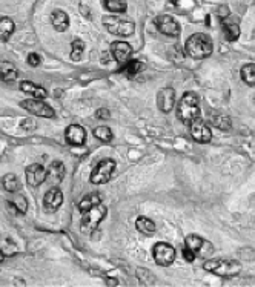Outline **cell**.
<instances>
[{
    "mask_svg": "<svg viewBox=\"0 0 255 287\" xmlns=\"http://www.w3.org/2000/svg\"><path fill=\"white\" fill-rule=\"evenodd\" d=\"M181 254H183V258H185L186 261H189V263H192V261L195 260V254L188 248V246H185L183 251H181Z\"/></svg>",
    "mask_w": 255,
    "mask_h": 287,
    "instance_id": "cell-34",
    "label": "cell"
},
{
    "mask_svg": "<svg viewBox=\"0 0 255 287\" xmlns=\"http://www.w3.org/2000/svg\"><path fill=\"white\" fill-rule=\"evenodd\" d=\"M65 177V166H63V163L60 161H54L49 165V168L46 169V183L51 184L53 187L60 184V181L63 180Z\"/></svg>",
    "mask_w": 255,
    "mask_h": 287,
    "instance_id": "cell-15",
    "label": "cell"
},
{
    "mask_svg": "<svg viewBox=\"0 0 255 287\" xmlns=\"http://www.w3.org/2000/svg\"><path fill=\"white\" fill-rule=\"evenodd\" d=\"M101 201H103V197L100 194H97V192L89 194V195L83 197V200L79 203V209H80V212H85L94 206H98V204H101Z\"/></svg>",
    "mask_w": 255,
    "mask_h": 287,
    "instance_id": "cell-21",
    "label": "cell"
},
{
    "mask_svg": "<svg viewBox=\"0 0 255 287\" xmlns=\"http://www.w3.org/2000/svg\"><path fill=\"white\" fill-rule=\"evenodd\" d=\"M143 69V65H141V62H138V60H129L122 69H120V72L122 74H125L128 78H134L140 71Z\"/></svg>",
    "mask_w": 255,
    "mask_h": 287,
    "instance_id": "cell-24",
    "label": "cell"
},
{
    "mask_svg": "<svg viewBox=\"0 0 255 287\" xmlns=\"http://www.w3.org/2000/svg\"><path fill=\"white\" fill-rule=\"evenodd\" d=\"M105 8L111 13L120 14V13L126 11L128 4H126V0H105Z\"/></svg>",
    "mask_w": 255,
    "mask_h": 287,
    "instance_id": "cell-25",
    "label": "cell"
},
{
    "mask_svg": "<svg viewBox=\"0 0 255 287\" xmlns=\"http://www.w3.org/2000/svg\"><path fill=\"white\" fill-rule=\"evenodd\" d=\"M46 180V171L39 163H34V165L26 168V181L29 186L37 187Z\"/></svg>",
    "mask_w": 255,
    "mask_h": 287,
    "instance_id": "cell-13",
    "label": "cell"
},
{
    "mask_svg": "<svg viewBox=\"0 0 255 287\" xmlns=\"http://www.w3.org/2000/svg\"><path fill=\"white\" fill-rule=\"evenodd\" d=\"M156 26H157V29H159L162 34L171 35V37H177V35H180V32H181L180 25H178L171 16H159V17L156 19Z\"/></svg>",
    "mask_w": 255,
    "mask_h": 287,
    "instance_id": "cell-9",
    "label": "cell"
},
{
    "mask_svg": "<svg viewBox=\"0 0 255 287\" xmlns=\"http://www.w3.org/2000/svg\"><path fill=\"white\" fill-rule=\"evenodd\" d=\"M51 23H53V26H54L56 31L63 32V31H66L68 26H69V17H68V14L63 13L62 10H56V11L51 14Z\"/></svg>",
    "mask_w": 255,
    "mask_h": 287,
    "instance_id": "cell-18",
    "label": "cell"
},
{
    "mask_svg": "<svg viewBox=\"0 0 255 287\" xmlns=\"http://www.w3.org/2000/svg\"><path fill=\"white\" fill-rule=\"evenodd\" d=\"M83 50H85V42L83 40H74L72 42V51H71V59L72 60H79L83 54Z\"/></svg>",
    "mask_w": 255,
    "mask_h": 287,
    "instance_id": "cell-32",
    "label": "cell"
},
{
    "mask_svg": "<svg viewBox=\"0 0 255 287\" xmlns=\"http://www.w3.org/2000/svg\"><path fill=\"white\" fill-rule=\"evenodd\" d=\"M223 31L226 34V38L231 40V42H235V40L240 37V26L235 22H225Z\"/></svg>",
    "mask_w": 255,
    "mask_h": 287,
    "instance_id": "cell-27",
    "label": "cell"
},
{
    "mask_svg": "<svg viewBox=\"0 0 255 287\" xmlns=\"http://www.w3.org/2000/svg\"><path fill=\"white\" fill-rule=\"evenodd\" d=\"M103 25L105 28L114 34V35H132L135 31V25L131 20L117 17V16H106L103 17Z\"/></svg>",
    "mask_w": 255,
    "mask_h": 287,
    "instance_id": "cell-5",
    "label": "cell"
},
{
    "mask_svg": "<svg viewBox=\"0 0 255 287\" xmlns=\"http://www.w3.org/2000/svg\"><path fill=\"white\" fill-rule=\"evenodd\" d=\"M20 89H22L25 94L32 95V99H37V100L46 99V91H45L42 86H37V85L31 83V81H22V83H20Z\"/></svg>",
    "mask_w": 255,
    "mask_h": 287,
    "instance_id": "cell-19",
    "label": "cell"
},
{
    "mask_svg": "<svg viewBox=\"0 0 255 287\" xmlns=\"http://www.w3.org/2000/svg\"><path fill=\"white\" fill-rule=\"evenodd\" d=\"M62 203H63V194L57 186L51 187L43 197V206H45L46 212H49V214L56 212L62 206Z\"/></svg>",
    "mask_w": 255,
    "mask_h": 287,
    "instance_id": "cell-12",
    "label": "cell"
},
{
    "mask_svg": "<svg viewBox=\"0 0 255 287\" xmlns=\"http://www.w3.org/2000/svg\"><path fill=\"white\" fill-rule=\"evenodd\" d=\"M116 161L111 158H105L101 160L98 165L94 168L92 174H91V183L92 184H105L109 180L113 178L114 172H116Z\"/></svg>",
    "mask_w": 255,
    "mask_h": 287,
    "instance_id": "cell-6",
    "label": "cell"
},
{
    "mask_svg": "<svg viewBox=\"0 0 255 287\" xmlns=\"http://www.w3.org/2000/svg\"><path fill=\"white\" fill-rule=\"evenodd\" d=\"M211 121H212V125L217 126V128H220V129H231V118L226 117V115H212L211 117Z\"/></svg>",
    "mask_w": 255,
    "mask_h": 287,
    "instance_id": "cell-30",
    "label": "cell"
},
{
    "mask_svg": "<svg viewBox=\"0 0 255 287\" xmlns=\"http://www.w3.org/2000/svg\"><path fill=\"white\" fill-rule=\"evenodd\" d=\"M82 214L83 215H82V221H80V230L85 235H89L98 227L100 221L105 218L106 208L101 206V204H98V206H94V208H91V209H88Z\"/></svg>",
    "mask_w": 255,
    "mask_h": 287,
    "instance_id": "cell-4",
    "label": "cell"
},
{
    "mask_svg": "<svg viewBox=\"0 0 255 287\" xmlns=\"http://www.w3.org/2000/svg\"><path fill=\"white\" fill-rule=\"evenodd\" d=\"M177 118L185 123V125H191L192 121L200 118V100L197 94L194 92H185L183 97L180 99L177 105Z\"/></svg>",
    "mask_w": 255,
    "mask_h": 287,
    "instance_id": "cell-1",
    "label": "cell"
},
{
    "mask_svg": "<svg viewBox=\"0 0 255 287\" xmlns=\"http://www.w3.org/2000/svg\"><path fill=\"white\" fill-rule=\"evenodd\" d=\"M4 186H5V189H7L8 192H11V194L20 190V187H22L19 178H17L14 174H8V175L4 177Z\"/></svg>",
    "mask_w": 255,
    "mask_h": 287,
    "instance_id": "cell-28",
    "label": "cell"
},
{
    "mask_svg": "<svg viewBox=\"0 0 255 287\" xmlns=\"http://www.w3.org/2000/svg\"><path fill=\"white\" fill-rule=\"evenodd\" d=\"M240 257L243 260H255V251L253 249H241L240 251Z\"/></svg>",
    "mask_w": 255,
    "mask_h": 287,
    "instance_id": "cell-33",
    "label": "cell"
},
{
    "mask_svg": "<svg viewBox=\"0 0 255 287\" xmlns=\"http://www.w3.org/2000/svg\"><path fill=\"white\" fill-rule=\"evenodd\" d=\"M13 32H14V23H13V20L8 19V17L0 19V42H7Z\"/></svg>",
    "mask_w": 255,
    "mask_h": 287,
    "instance_id": "cell-23",
    "label": "cell"
},
{
    "mask_svg": "<svg viewBox=\"0 0 255 287\" xmlns=\"http://www.w3.org/2000/svg\"><path fill=\"white\" fill-rule=\"evenodd\" d=\"M111 54L117 62H126L132 54V48L126 42H114L111 45Z\"/></svg>",
    "mask_w": 255,
    "mask_h": 287,
    "instance_id": "cell-17",
    "label": "cell"
},
{
    "mask_svg": "<svg viewBox=\"0 0 255 287\" xmlns=\"http://www.w3.org/2000/svg\"><path fill=\"white\" fill-rule=\"evenodd\" d=\"M185 246H188V248L195 254V257H197V255L206 257V255L211 254V244L206 243V241H205L201 236H198V235H189V236H186Z\"/></svg>",
    "mask_w": 255,
    "mask_h": 287,
    "instance_id": "cell-11",
    "label": "cell"
},
{
    "mask_svg": "<svg viewBox=\"0 0 255 287\" xmlns=\"http://www.w3.org/2000/svg\"><path fill=\"white\" fill-rule=\"evenodd\" d=\"M241 78L244 83L250 85V86H255V63H249V65H244L241 68Z\"/></svg>",
    "mask_w": 255,
    "mask_h": 287,
    "instance_id": "cell-26",
    "label": "cell"
},
{
    "mask_svg": "<svg viewBox=\"0 0 255 287\" xmlns=\"http://www.w3.org/2000/svg\"><path fill=\"white\" fill-rule=\"evenodd\" d=\"M154 260L159 266H171L175 260V249L168 243H157L152 249Z\"/></svg>",
    "mask_w": 255,
    "mask_h": 287,
    "instance_id": "cell-7",
    "label": "cell"
},
{
    "mask_svg": "<svg viewBox=\"0 0 255 287\" xmlns=\"http://www.w3.org/2000/svg\"><path fill=\"white\" fill-rule=\"evenodd\" d=\"M65 138L72 146H82L86 140V132L79 125H71L65 132Z\"/></svg>",
    "mask_w": 255,
    "mask_h": 287,
    "instance_id": "cell-16",
    "label": "cell"
},
{
    "mask_svg": "<svg viewBox=\"0 0 255 287\" xmlns=\"http://www.w3.org/2000/svg\"><path fill=\"white\" fill-rule=\"evenodd\" d=\"M40 56L39 54H35V53H31L29 56H28V63L31 65V66H39L40 65Z\"/></svg>",
    "mask_w": 255,
    "mask_h": 287,
    "instance_id": "cell-35",
    "label": "cell"
},
{
    "mask_svg": "<svg viewBox=\"0 0 255 287\" xmlns=\"http://www.w3.org/2000/svg\"><path fill=\"white\" fill-rule=\"evenodd\" d=\"M186 54L195 60H201V59H206L212 54V50H214V43L208 34H201V32H197V34H192L188 40H186Z\"/></svg>",
    "mask_w": 255,
    "mask_h": 287,
    "instance_id": "cell-2",
    "label": "cell"
},
{
    "mask_svg": "<svg viewBox=\"0 0 255 287\" xmlns=\"http://www.w3.org/2000/svg\"><path fill=\"white\" fill-rule=\"evenodd\" d=\"M135 227L144 235H152L156 232V223L148 217H138L135 221Z\"/></svg>",
    "mask_w": 255,
    "mask_h": 287,
    "instance_id": "cell-22",
    "label": "cell"
},
{
    "mask_svg": "<svg viewBox=\"0 0 255 287\" xmlns=\"http://www.w3.org/2000/svg\"><path fill=\"white\" fill-rule=\"evenodd\" d=\"M19 77L17 68L10 62H0V80L4 81H14Z\"/></svg>",
    "mask_w": 255,
    "mask_h": 287,
    "instance_id": "cell-20",
    "label": "cell"
},
{
    "mask_svg": "<svg viewBox=\"0 0 255 287\" xmlns=\"http://www.w3.org/2000/svg\"><path fill=\"white\" fill-rule=\"evenodd\" d=\"M8 204L11 206V209H16V211H19L20 214H25L26 209H28V201H26V198H25L23 195H16L14 200H13V203L10 201Z\"/></svg>",
    "mask_w": 255,
    "mask_h": 287,
    "instance_id": "cell-29",
    "label": "cell"
},
{
    "mask_svg": "<svg viewBox=\"0 0 255 287\" xmlns=\"http://www.w3.org/2000/svg\"><path fill=\"white\" fill-rule=\"evenodd\" d=\"M208 272L215 273L218 276H235L240 273L241 270V264L235 260H226V258H220V260H208L203 266Z\"/></svg>",
    "mask_w": 255,
    "mask_h": 287,
    "instance_id": "cell-3",
    "label": "cell"
},
{
    "mask_svg": "<svg viewBox=\"0 0 255 287\" xmlns=\"http://www.w3.org/2000/svg\"><path fill=\"white\" fill-rule=\"evenodd\" d=\"M94 135L98 140H101L103 143H109V141L113 140V131L109 129L108 126H98V128H95L94 129Z\"/></svg>",
    "mask_w": 255,
    "mask_h": 287,
    "instance_id": "cell-31",
    "label": "cell"
},
{
    "mask_svg": "<svg viewBox=\"0 0 255 287\" xmlns=\"http://www.w3.org/2000/svg\"><path fill=\"white\" fill-rule=\"evenodd\" d=\"M171 2H172V4H177V2H178V0H171Z\"/></svg>",
    "mask_w": 255,
    "mask_h": 287,
    "instance_id": "cell-39",
    "label": "cell"
},
{
    "mask_svg": "<svg viewBox=\"0 0 255 287\" xmlns=\"http://www.w3.org/2000/svg\"><path fill=\"white\" fill-rule=\"evenodd\" d=\"M4 260V254H2V251H0V261Z\"/></svg>",
    "mask_w": 255,
    "mask_h": 287,
    "instance_id": "cell-38",
    "label": "cell"
},
{
    "mask_svg": "<svg viewBox=\"0 0 255 287\" xmlns=\"http://www.w3.org/2000/svg\"><path fill=\"white\" fill-rule=\"evenodd\" d=\"M95 115H97V118H100V120H108L109 117H111V115H109V111H108V109H98Z\"/></svg>",
    "mask_w": 255,
    "mask_h": 287,
    "instance_id": "cell-36",
    "label": "cell"
},
{
    "mask_svg": "<svg viewBox=\"0 0 255 287\" xmlns=\"http://www.w3.org/2000/svg\"><path fill=\"white\" fill-rule=\"evenodd\" d=\"M157 105L159 109L165 114L171 112L175 106V91L172 88H163L157 94Z\"/></svg>",
    "mask_w": 255,
    "mask_h": 287,
    "instance_id": "cell-14",
    "label": "cell"
},
{
    "mask_svg": "<svg viewBox=\"0 0 255 287\" xmlns=\"http://www.w3.org/2000/svg\"><path fill=\"white\" fill-rule=\"evenodd\" d=\"M106 281H108V285H117L119 284V281L114 279V278H108Z\"/></svg>",
    "mask_w": 255,
    "mask_h": 287,
    "instance_id": "cell-37",
    "label": "cell"
},
{
    "mask_svg": "<svg viewBox=\"0 0 255 287\" xmlns=\"http://www.w3.org/2000/svg\"><path fill=\"white\" fill-rule=\"evenodd\" d=\"M20 106L26 111H29L31 114L37 115V117H45V118H51L54 117V111L49 105H46L43 100H37V99H31V100H25L20 103Z\"/></svg>",
    "mask_w": 255,
    "mask_h": 287,
    "instance_id": "cell-8",
    "label": "cell"
},
{
    "mask_svg": "<svg viewBox=\"0 0 255 287\" xmlns=\"http://www.w3.org/2000/svg\"><path fill=\"white\" fill-rule=\"evenodd\" d=\"M191 135L197 143H209L212 138V132L211 128L206 125L205 121H201L200 118H197L195 121L191 123Z\"/></svg>",
    "mask_w": 255,
    "mask_h": 287,
    "instance_id": "cell-10",
    "label": "cell"
}]
</instances>
